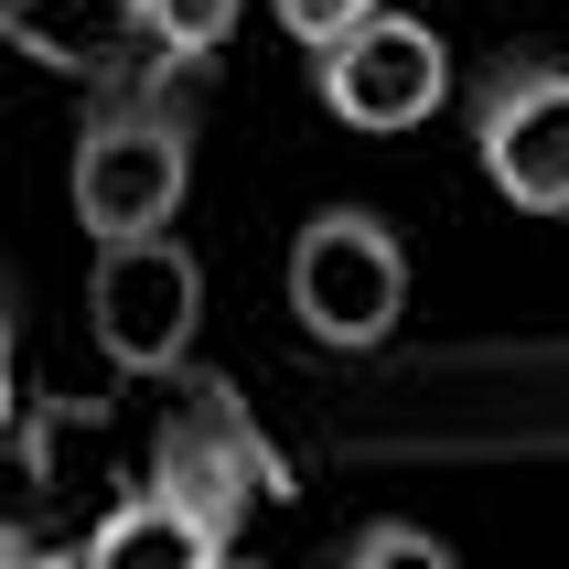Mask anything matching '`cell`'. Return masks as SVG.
I'll use <instances>...</instances> for the list:
<instances>
[{"label":"cell","mask_w":569,"mask_h":569,"mask_svg":"<svg viewBox=\"0 0 569 569\" xmlns=\"http://www.w3.org/2000/svg\"><path fill=\"white\" fill-rule=\"evenodd\" d=\"M0 569H87V548H22V538H11V548H0Z\"/></svg>","instance_id":"12"},{"label":"cell","mask_w":569,"mask_h":569,"mask_svg":"<svg viewBox=\"0 0 569 569\" xmlns=\"http://www.w3.org/2000/svg\"><path fill=\"white\" fill-rule=\"evenodd\" d=\"M0 548H11V527H0Z\"/></svg>","instance_id":"14"},{"label":"cell","mask_w":569,"mask_h":569,"mask_svg":"<svg viewBox=\"0 0 569 569\" xmlns=\"http://www.w3.org/2000/svg\"><path fill=\"white\" fill-rule=\"evenodd\" d=\"M129 11H140V32H151L172 64H204V54H226V32H237L248 0H129Z\"/></svg>","instance_id":"8"},{"label":"cell","mask_w":569,"mask_h":569,"mask_svg":"<svg viewBox=\"0 0 569 569\" xmlns=\"http://www.w3.org/2000/svg\"><path fill=\"white\" fill-rule=\"evenodd\" d=\"M183 193H193L183 108H161V97H108V108H87V129H76V226H87L97 248L172 237Z\"/></svg>","instance_id":"1"},{"label":"cell","mask_w":569,"mask_h":569,"mask_svg":"<svg viewBox=\"0 0 569 569\" xmlns=\"http://www.w3.org/2000/svg\"><path fill=\"white\" fill-rule=\"evenodd\" d=\"M226 559H237V548L204 538L183 506H161L151 483H140L129 506H108L97 538H87V569H226Z\"/></svg>","instance_id":"7"},{"label":"cell","mask_w":569,"mask_h":569,"mask_svg":"<svg viewBox=\"0 0 569 569\" xmlns=\"http://www.w3.org/2000/svg\"><path fill=\"white\" fill-rule=\"evenodd\" d=\"M151 495L183 506L204 538L237 548L258 495H290V462L269 451V430L248 419V398L226 377H183V398H172V419H161V441H151Z\"/></svg>","instance_id":"2"},{"label":"cell","mask_w":569,"mask_h":569,"mask_svg":"<svg viewBox=\"0 0 569 569\" xmlns=\"http://www.w3.org/2000/svg\"><path fill=\"white\" fill-rule=\"evenodd\" d=\"M226 569H258V559H226Z\"/></svg>","instance_id":"13"},{"label":"cell","mask_w":569,"mask_h":569,"mask_svg":"<svg viewBox=\"0 0 569 569\" xmlns=\"http://www.w3.org/2000/svg\"><path fill=\"white\" fill-rule=\"evenodd\" d=\"M11 377H22V322H11V290H0V430H11Z\"/></svg>","instance_id":"11"},{"label":"cell","mask_w":569,"mask_h":569,"mask_svg":"<svg viewBox=\"0 0 569 569\" xmlns=\"http://www.w3.org/2000/svg\"><path fill=\"white\" fill-rule=\"evenodd\" d=\"M290 312L301 333L333 355H377L409 312V248L398 226L366 216V204H322L301 237H290Z\"/></svg>","instance_id":"3"},{"label":"cell","mask_w":569,"mask_h":569,"mask_svg":"<svg viewBox=\"0 0 569 569\" xmlns=\"http://www.w3.org/2000/svg\"><path fill=\"white\" fill-rule=\"evenodd\" d=\"M87 322H97V355H108L119 377H193V333H204V258H193L183 237L97 248Z\"/></svg>","instance_id":"4"},{"label":"cell","mask_w":569,"mask_h":569,"mask_svg":"<svg viewBox=\"0 0 569 569\" xmlns=\"http://www.w3.org/2000/svg\"><path fill=\"white\" fill-rule=\"evenodd\" d=\"M473 161L516 216H569V64H538V54L483 64Z\"/></svg>","instance_id":"5"},{"label":"cell","mask_w":569,"mask_h":569,"mask_svg":"<svg viewBox=\"0 0 569 569\" xmlns=\"http://www.w3.org/2000/svg\"><path fill=\"white\" fill-rule=\"evenodd\" d=\"M269 11H280V32L301 43V54H322V43H345L355 22H377L387 0H269Z\"/></svg>","instance_id":"10"},{"label":"cell","mask_w":569,"mask_h":569,"mask_svg":"<svg viewBox=\"0 0 569 569\" xmlns=\"http://www.w3.org/2000/svg\"><path fill=\"white\" fill-rule=\"evenodd\" d=\"M312 97L345 129H366V140H398V129L441 119L451 43L430 22H409V11H377V22H355L345 43H322V54H312Z\"/></svg>","instance_id":"6"},{"label":"cell","mask_w":569,"mask_h":569,"mask_svg":"<svg viewBox=\"0 0 569 569\" xmlns=\"http://www.w3.org/2000/svg\"><path fill=\"white\" fill-rule=\"evenodd\" d=\"M333 569H462L430 527H409V516H377V527H355L345 538V559Z\"/></svg>","instance_id":"9"}]
</instances>
